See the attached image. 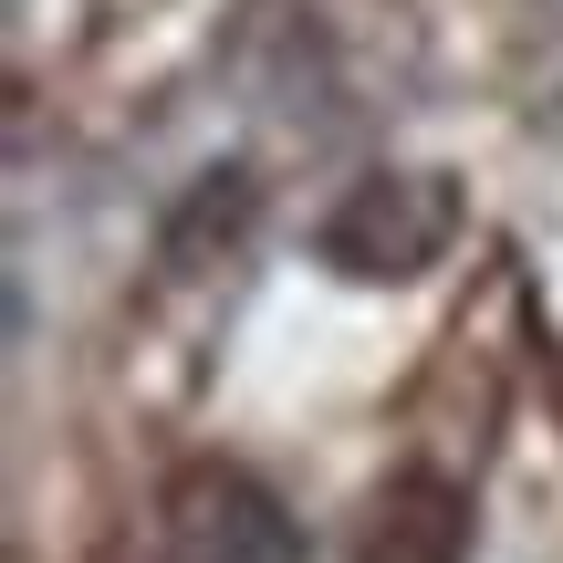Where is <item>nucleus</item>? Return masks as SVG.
Returning a JSON list of instances; mask_svg holds the SVG:
<instances>
[{"label":"nucleus","mask_w":563,"mask_h":563,"mask_svg":"<svg viewBox=\"0 0 563 563\" xmlns=\"http://www.w3.org/2000/svg\"><path fill=\"white\" fill-rule=\"evenodd\" d=\"M460 230V188L428 178V167H386V178H355L334 199V220L313 230V251L344 282H418Z\"/></svg>","instance_id":"1"},{"label":"nucleus","mask_w":563,"mask_h":563,"mask_svg":"<svg viewBox=\"0 0 563 563\" xmlns=\"http://www.w3.org/2000/svg\"><path fill=\"white\" fill-rule=\"evenodd\" d=\"M178 543L188 563H292V532L241 470H188L178 481Z\"/></svg>","instance_id":"2"},{"label":"nucleus","mask_w":563,"mask_h":563,"mask_svg":"<svg viewBox=\"0 0 563 563\" xmlns=\"http://www.w3.org/2000/svg\"><path fill=\"white\" fill-rule=\"evenodd\" d=\"M470 543V501L449 481H397L376 501V532H365V563H460Z\"/></svg>","instance_id":"3"},{"label":"nucleus","mask_w":563,"mask_h":563,"mask_svg":"<svg viewBox=\"0 0 563 563\" xmlns=\"http://www.w3.org/2000/svg\"><path fill=\"white\" fill-rule=\"evenodd\" d=\"M251 199H262V188H251V167H209V178L188 188V209L167 220V262L199 272L209 251H230V241L251 230Z\"/></svg>","instance_id":"4"}]
</instances>
